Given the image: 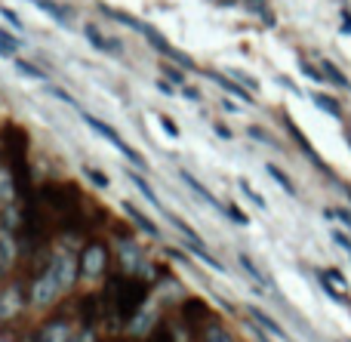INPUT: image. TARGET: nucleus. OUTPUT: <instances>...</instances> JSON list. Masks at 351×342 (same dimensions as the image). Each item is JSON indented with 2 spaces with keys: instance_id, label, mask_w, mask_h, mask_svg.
I'll use <instances>...</instances> for the list:
<instances>
[{
  "instance_id": "1",
  "label": "nucleus",
  "mask_w": 351,
  "mask_h": 342,
  "mask_svg": "<svg viewBox=\"0 0 351 342\" xmlns=\"http://www.w3.org/2000/svg\"><path fill=\"white\" fill-rule=\"evenodd\" d=\"M77 281V259L68 250H56L53 259L40 269V275L34 278V287H31V300L37 306H49L59 296H65L71 290V284Z\"/></svg>"
},
{
  "instance_id": "2",
  "label": "nucleus",
  "mask_w": 351,
  "mask_h": 342,
  "mask_svg": "<svg viewBox=\"0 0 351 342\" xmlns=\"http://www.w3.org/2000/svg\"><path fill=\"white\" fill-rule=\"evenodd\" d=\"M3 158H6V167H10V176H12V185L16 191L31 201V167H28V133L16 123L3 130Z\"/></svg>"
},
{
  "instance_id": "3",
  "label": "nucleus",
  "mask_w": 351,
  "mask_h": 342,
  "mask_svg": "<svg viewBox=\"0 0 351 342\" xmlns=\"http://www.w3.org/2000/svg\"><path fill=\"white\" fill-rule=\"evenodd\" d=\"M111 296H114V312L121 315L123 321H130L142 306H145V296H148V287L145 281L133 275H117L111 281Z\"/></svg>"
},
{
  "instance_id": "4",
  "label": "nucleus",
  "mask_w": 351,
  "mask_h": 342,
  "mask_svg": "<svg viewBox=\"0 0 351 342\" xmlns=\"http://www.w3.org/2000/svg\"><path fill=\"white\" fill-rule=\"evenodd\" d=\"M80 117H84V123H86V127L93 130V133H96V136H102V139L108 142L111 148H117V151H121L123 158H127V160H130V164H133V167H145V160H142V154L136 151L133 145H127V142H123V136L117 133V130L111 127V123H105L102 117L90 114V111H80Z\"/></svg>"
},
{
  "instance_id": "5",
  "label": "nucleus",
  "mask_w": 351,
  "mask_h": 342,
  "mask_svg": "<svg viewBox=\"0 0 351 342\" xmlns=\"http://www.w3.org/2000/svg\"><path fill=\"white\" fill-rule=\"evenodd\" d=\"M105 265H108V247H105L102 241L86 244V250L80 253V275L84 278H99L105 271Z\"/></svg>"
},
{
  "instance_id": "6",
  "label": "nucleus",
  "mask_w": 351,
  "mask_h": 342,
  "mask_svg": "<svg viewBox=\"0 0 351 342\" xmlns=\"http://www.w3.org/2000/svg\"><path fill=\"white\" fill-rule=\"evenodd\" d=\"M84 34H86V40H90V47H96L99 53H105V56H123L121 43H111V37H105L93 22L84 25Z\"/></svg>"
},
{
  "instance_id": "7",
  "label": "nucleus",
  "mask_w": 351,
  "mask_h": 342,
  "mask_svg": "<svg viewBox=\"0 0 351 342\" xmlns=\"http://www.w3.org/2000/svg\"><path fill=\"white\" fill-rule=\"evenodd\" d=\"M68 339H71V324L65 318H56L49 324H43L40 337H37V342H68Z\"/></svg>"
},
{
  "instance_id": "8",
  "label": "nucleus",
  "mask_w": 351,
  "mask_h": 342,
  "mask_svg": "<svg viewBox=\"0 0 351 342\" xmlns=\"http://www.w3.org/2000/svg\"><path fill=\"white\" fill-rule=\"evenodd\" d=\"M31 3L37 6V10H43L49 19H56L59 25H71V19H74V12L68 10V6H62V3H56V0H31Z\"/></svg>"
},
{
  "instance_id": "9",
  "label": "nucleus",
  "mask_w": 351,
  "mask_h": 342,
  "mask_svg": "<svg viewBox=\"0 0 351 342\" xmlns=\"http://www.w3.org/2000/svg\"><path fill=\"white\" fill-rule=\"evenodd\" d=\"M123 213H127V216H130V219H133V222H136V225H139V228H142V232H145V234H148V238H160V228H158V225H154V222H152V219H148V216H145V213H139V210H136V207H133V204H127V201H123Z\"/></svg>"
},
{
  "instance_id": "10",
  "label": "nucleus",
  "mask_w": 351,
  "mask_h": 342,
  "mask_svg": "<svg viewBox=\"0 0 351 342\" xmlns=\"http://www.w3.org/2000/svg\"><path fill=\"white\" fill-rule=\"evenodd\" d=\"M182 182H185V185H188V188H191V191H194V195H197V197H200V201H204V204H210V207L222 210V204H219V201H216V197H213V191H210V188H204V185H200V182H197V179H194V176H191V173H182Z\"/></svg>"
},
{
  "instance_id": "11",
  "label": "nucleus",
  "mask_w": 351,
  "mask_h": 342,
  "mask_svg": "<svg viewBox=\"0 0 351 342\" xmlns=\"http://www.w3.org/2000/svg\"><path fill=\"white\" fill-rule=\"evenodd\" d=\"M250 315H253V321H256V324H262V327H265L268 333H271V337H278L280 342H287V333H284V330H280V327H278V321H271V318H268L265 312H262V308L250 306Z\"/></svg>"
},
{
  "instance_id": "12",
  "label": "nucleus",
  "mask_w": 351,
  "mask_h": 342,
  "mask_svg": "<svg viewBox=\"0 0 351 342\" xmlns=\"http://www.w3.org/2000/svg\"><path fill=\"white\" fill-rule=\"evenodd\" d=\"M210 77H213V80H216V84H219V86H222V90H228V93H231V96L243 99V102H253V96H250V93H247V90H243V86H241V84H234V80L222 77V74H216V71H213V74H210Z\"/></svg>"
},
{
  "instance_id": "13",
  "label": "nucleus",
  "mask_w": 351,
  "mask_h": 342,
  "mask_svg": "<svg viewBox=\"0 0 351 342\" xmlns=\"http://www.w3.org/2000/svg\"><path fill=\"white\" fill-rule=\"evenodd\" d=\"M19 308H22V302H19V296L12 293V290L0 296V321H3V318H12Z\"/></svg>"
},
{
  "instance_id": "14",
  "label": "nucleus",
  "mask_w": 351,
  "mask_h": 342,
  "mask_svg": "<svg viewBox=\"0 0 351 342\" xmlns=\"http://www.w3.org/2000/svg\"><path fill=\"white\" fill-rule=\"evenodd\" d=\"M265 170H268V176H271V179H274V182H278V185H280V188H284V191H287V195H293V197H296V185H293V182H290V176H287V173H284V170H278V167H274V164H268V167H265Z\"/></svg>"
},
{
  "instance_id": "15",
  "label": "nucleus",
  "mask_w": 351,
  "mask_h": 342,
  "mask_svg": "<svg viewBox=\"0 0 351 342\" xmlns=\"http://www.w3.org/2000/svg\"><path fill=\"white\" fill-rule=\"evenodd\" d=\"M321 65H324V68H321V74L330 80V84H336V86H348V77L333 65V62H321Z\"/></svg>"
},
{
  "instance_id": "16",
  "label": "nucleus",
  "mask_w": 351,
  "mask_h": 342,
  "mask_svg": "<svg viewBox=\"0 0 351 342\" xmlns=\"http://www.w3.org/2000/svg\"><path fill=\"white\" fill-rule=\"evenodd\" d=\"M237 262H241V265H243V269H247V275H250V278H253V281H256V284H262V287H268V278H265V275H262V271H259V269H256V262H253V259H250V256H247V253H241V256H237Z\"/></svg>"
},
{
  "instance_id": "17",
  "label": "nucleus",
  "mask_w": 351,
  "mask_h": 342,
  "mask_svg": "<svg viewBox=\"0 0 351 342\" xmlns=\"http://www.w3.org/2000/svg\"><path fill=\"white\" fill-rule=\"evenodd\" d=\"M130 179H133V185H136V188H139L142 195L148 197V204H154V207H160V197L154 195V191H152V185H148L145 179H142V176H136V173H130Z\"/></svg>"
},
{
  "instance_id": "18",
  "label": "nucleus",
  "mask_w": 351,
  "mask_h": 342,
  "mask_svg": "<svg viewBox=\"0 0 351 342\" xmlns=\"http://www.w3.org/2000/svg\"><path fill=\"white\" fill-rule=\"evenodd\" d=\"M315 102H317V108L327 111V114H333V117L342 114V111H339V102H336V99H327V96H321V93H315Z\"/></svg>"
},
{
  "instance_id": "19",
  "label": "nucleus",
  "mask_w": 351,
  "mask_h": 342,
  "mask_svg": "<svg viewBox=\"0 0 351 342\" xmlns=\"http://www.w3.org/2000/svg\"><path fill=\"white\" fill-rule=\"evenodd\" d=\"M241 191H243V195H247V197H250V201H253V204H256V207H259V210H268L265 197H262V195H259V191H256V188H253V185H250V182H247V179H241Z\"/></svg>"
},
{
  "instance_id": "20",
  "label": "nucleus",
  "mask_w": 351,
  "mask_h": 342,
  "mask_svg": "<svg viewBox=\"0 0 351 342\" xmlns=\"http://www.w3.org/2000/svg\"><path fill=\"white\" fill-rule=\"evenodd\" d=\"M324 216H327V219H336V222H342V225H346L348 228V232H351V213H348V210H342V207H333V210H324Z\"/></svg>"
},
{
  "instance_id": "21",
  "label": "nucleus",
  "mask_w": 351,
  "mask_h": 342,
  "mask_svg": "<svg viewBox=\"0 0 351 342\" xmlns=\"http://www.w3.org/2000/svg\"><path fill=\"white\" fill-rule=\"evenodd\" d=\"M206 342H231V337H228L225 327L213 324V327H206Z\"/></svg>"
},
{
  "instance_id": "22",
  "label": "nucleus",
  "mask_w": 351,
  "mask_h": 342,
  "mask_svg": "<svg viewBox=\"0 0 351 342\" xmlns=\"http://www.w3.org/2000/svg\"><path fill=\"white\" fill-rule=\"evenodd\" d=\"M19 74H28V77H37V80H47V74L37 71V68H31V62H16Z\"/></svg>"
},
{
  "instance_id": "23",
  "label": "nucleus",
  "mask_w": 351,
  "mask_h": 342,
  "mask_svg": "<svg viewBox=\"0 0 351 342\" xmlns=\"http://www.w3.org/2000/svg\"><path fill=\"white\" fill-rule=\"evenodd\" d=\"M84 173L86 176L93 179V182L99 185V188H108V176H105V173H99V170H93V167H84Z\"/></svg>"
},
{
  "instance_id": "24",
  "label": "nucleus",
  "mask_w": 351,
  "mask_h": 342,
  "mask_svg": "<svg viewBox=\"0 0 351 342\" xmlns=\"http://www.w3.org/2000/svg\"><path fill=\"white\" fill-rule=\"evenodd\" d=\"M158 121H160V127H164V130H167V133H170V136H173V139H179V127H176V123L170 121V117H164V114H160V117H158Z\"/></svg>"
},
{
  "instance_id": "25",
  "label": "nucleus",
  "mask_w": 351,
  "mask_h": 342,
  "mask_svg": "<svg viewBox=\"0 0 351 342\" xmlns=\"http://www.w3.org/2000/svg\"><path fill=\"white\" fill-rule=\"evenodd\" d=\"M302 74H308V77H311V80H324V74H321V71H317V68H311V65H308V62H302Z\"/></svg>"
},
{
  "instance_id": "26",
  "label": "nucleus",
  "mask_w": 351,
  "mask_h": 342,
  "mask_svg": "<svg viewBox=\"0 0 351 342\" xmlns=\"http://www.w3.org/2000/svg\"><path fill=\"white\" fill-rule=\"evenodd\" d=\"M0 12H3V16L10 19V22L16 25V28H22V19H19V16H16V12H12V10H6V6H0Z\"/></svg>"
},
{
  "instance_id": "27",
  "label": "nucleus",
  "mask_w": 351,
  "mask_h": 342,
  "mask_svg": "<svg viewBox=\"0 0 351 342\" xmlns=\"http://www.w3.org/2000/svg\"><path fill=\"white\" fill-rule=\"evenodd\" d=\"M0 43H3V49H6V53H10V49H16V40H12V37L6 34V31H0Z\"/></svg>"
},
{
  "instance_id": "28",
  "label": "nucleus",
  "mask_w": 351,
  "mask_h": 342,
  "mask_svg": "<svg viewBox=\"0 0 351 342\" xmlns=\"http://www.w3.org/2000/svg\"><path fill=\"white\" fill-rule=\"evenodd\" d=\"M68 342H86L84 337H71V339H68Z\"/></svg>"
},
{
  "instance_id": "29",
  "label": "nucleus",
  "mask_w": 351,
  "mask_h": 342,
  "mask_svg": "<svg viewBox=\"0 0 351 342\" xmlns=\"http://www.w3.org/2000/svg\"><path fill=\"white\" fill-rule=\"evenodd\" d=\"M348 259H351V250H348Z\"/></svg>"
}]
</instances>
